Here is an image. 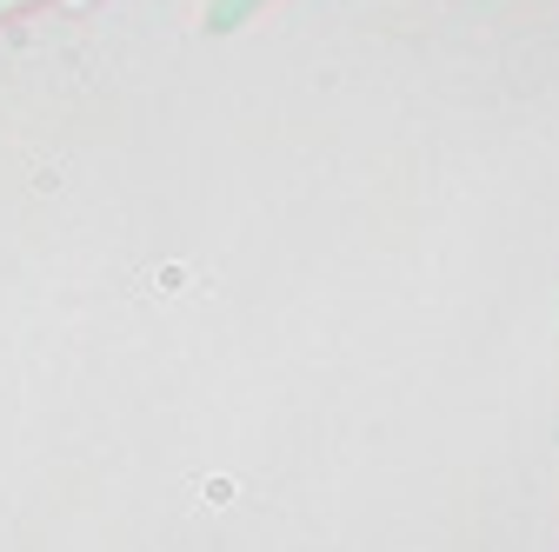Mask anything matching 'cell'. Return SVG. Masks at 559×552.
<instances>
[{"mask_svg": "<svg viewBox=\"0 0 559 552\" xmlns=\"http://www.w3.org/2000/svg\"><path fill=\"white\" fill-rule=\"evenodd\" d=\"M253 8H260V0H214V8H206V34H234Z\"/></svg>", "mask_w": 559, "mask_h": 552, "instance_id": "6da1fadb", "label": "cell"}]
</instances>
